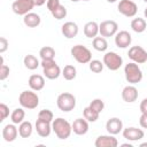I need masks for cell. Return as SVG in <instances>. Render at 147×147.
I'll list each match as a JSON object with an SVG mask.
<instances>
[{
    "label": "cell",
    "mask_w": 147,
    "mask_h": 147,
    "mask_svg": "<svg viewBox=\"0 0 147 147\" xmlns=\"http://www.w3.org/2000/svg\"><path fill=\"white\" fill-rule=\"evenodd\" d=\"M144 136H145V133L141 129L133 127V126L123 129V137L129 141H138V140L142 139Z\"/></svg>",
    "instance_id": "obj_14"
},
{
    "label": "cell",
    "mask_w": 147,
    "mask_h": 147,
    "mask_svg": "<svg viewBox=\"0 0 147 147\" xmlns=\"http://www.w3.org/2000/svg\"><path fill=\"white\" fill-rule=\"evenodd\" d=\"M88 67H90V70L94 74H100L102 70H103V62H101L100 60H91V62L88 63Z\"/></svg>",
    "instance_id": "obj_32"
},
{
    "label": "cell",
    "mask_w": 147,
    "mask_h": 147,
    "mask_svg": "<svg viewBox=\"0 0 147 147\" xmlns=\"http://www.w3.org/2000/svg\"><path fill=\"white\" fill-rule=\"evenodd\" d=\"M84 34L87 38H95L99 34V24L94 21H90L84 25Z\"/></svg>",
    "instance_id": "obj_23"
},
{
    "label": "cell",
    "mask_w": 147,
    "mask_h": 147,
    "mask_svg": "<svg viewBox=\"0 0 147 147\" xmlns=\"http://www.w3.org/2000/svg\"><path fill=\"white\" fill-rule=\"evenodd\" d=\"M145 146H147V142H142V144H140V147H145Z\"/></svg>",
    "instance_id": "obj_44"
},
{
    "label": "cell",
    "mask_w": 147,
    "mask_h": 147,
    "mask_svg": "<svg viewBox=\"0 0 147 147\" xmlns=\"http://www.w3.org/2000/svg\"><path fill=\"white\" fill-rule=\"evenodd\" d=\"M34 129H36L37 133H38L41 138L48 137V136L51 134V132L53 131V130H52V123L46 122V121H42V119H39V118L36 121Z\"/></svg>",
    "instance_id": "obj_19"
},
{
    "label": "cell",
    "mask_w": 147,
    "mask_h": 147,
    "mask_svg": "<svg viewBox=\"0 0 147 147\" xmlns=\"http://www.w3.org/2000/svg\"><path fill=\"white\" fill-rule=\"evenodd\" d=\"M8 46H9V42L8 40L5 38V37H1L0 38V53H5L7 49H8Z\"/></svg>",
    "instance_id": "obj_39"
},
{
    "label": "cell",
    "mask_w": 147,
    "mask_h": 147,
    "mask_svg": "<svg viewBox=\"0 0 147 147\" xmlns=\"http://www.w3.org/2000/svg\"><path fill=\"white\" fill-rule=\"evenodd\" d=\"M52 130L59 139L65 140L70 137V134L72 132V126L67 119H64L62 117H57V118L53 119V122H52Z\"/></svg>",
    "instance_id": "obj_1"
},
{
    "label": "cell",
    "mask_w": 147,
    "mask_h": 147,
    "mask_svg": "<svg viewBox=\"0 0 147 147\" xmlns=\"http://www.w3.org/2000/svg\"><path fill=\"white\" fill-rule=\"evenodd\" d=\"M144 1H145V2H147V0H144Z\"/></svg>",
    "instance_id": "obj_49"
},
{
    "label": "cell",
    "mask_w": 147,
    "mask_h": 147,
    "mask_svg": "<svg viewBox=\"0 0 147 147\" xmlns=\"http://www.w3.org/2000/svg\"><path fill=\"white\" fill-rule=\"evenodd\" d=\"M122 147H132L131 144H122Z\"/></svg>",
    "instance_id": "obj_43"
},
{
    "label": "cell",
    "mask_w": 147,
    "mask_h": 147,
    "mask_svg": "<svg viewBox=\"0 0 147 147\" xmlns=\"http://www.w3.org/2000/svg\"><path fill=\"white\" fill-rule=\"evenodd\" d=\"M127 56L132 62H136L138 64H142L147 62V52L141 46H132L129 48Z\"/></svg>",
    "instance_id": "obj_9"
},
{
    "label": "cell",
    "mask_w": 147,
    "mask_h": 147,
    "mask_svg": "<svg viewBox=\"0 0 147 147\" xmlns=\"http://www.w3.org/2000/svg\"><path fill=\"white\" fill-rule=\"evenodd\" d=\"M23 23L28 28H37L41 23V18L38 14L36 13H28L26 15L23 16Z\"/></svg>",
    "instance_id": "obj_22"
},
{
    "label": "cell",
    "mask_w": 147,
    "mask_h": 147,
    "mask_svg": "<svg viewBox=\"0 0 147 147\" xmlns=\"http://www.w3.org/2000/svg\"><path fill=\"white\" fill-rule=\"evenodd\" d=\"M144 15H145V17H146V18H147V8H146V9H145V11H144Z\"/></svg>",
    "instance_id": "obj_45"
},
{
    "label": "cell",
    "mask_w": 147,
    "mask_h": 147,
    "mask_svg": "<svg viewBox=\"0 0 147 147\" xmlns=\"http://www.w3.org/2000/svg\"><path fill=\"white\" fill-rule=\"evenodd\" d=\"M56 105H57V108L64 113L71 111L76 107V98L74 94L69 92H63L59 94L56 99Z\"/></svg>",
    "instance_id": "obj_4"
},
{
    "label": "cell",
    "mask_w": 147,
    "mask_h": 147,
    "mask_svg": "<svg viewBox=\"0 0 147 147\" xmlns=\"http://www.w3.org/2000/svg\"><path fill=\"white\" fill-rule=\"evenodd\" d=\"M40 65L42 67V74L47 79H56L62 75L59 64L54 60H41Z\"/></svg>",
    "instance_id": "obj_6"
},
{
    "label": "cell",
    "mask_w": 147,
    "mask_h": 147,
    "mask_svg": "<svg viewBox=\"0 0 147 147\" xmlns=\"http://www.w3.org/2000/svg\"><path fill=\"white\" fill-rule=\"evenodd\" d=\"M72 57L80 64H86V63H90L91 60H92V53L91 51L86 47V46H83V45H75L71 51H70Z\"/></svg>",
    "instance_id": "obj_5"
},
{
    "label": "cell",
    "mask_w": 147,
    "mask_h": 147,
    "mask_svg": "<svg viewBox=\"0 0 147 147\" xmlns=\"http://www.w3.org/2000/svg\"><path fill=\"white\" fill-rule=\"evenodd\" d=\"M117 145H118V141L114 137V134L99 136L94 141L95 147H117Z\"/></svg>",
    "instance_id": "obj_12"
},
{
    "label": "cell",
    "mask_w": 147,
    "mask_h": 147,
    "mask_svg": "<svg viewBox=\"0 0 147 147\" xmlns=\"http://www.w3.org/2000/svg\"><path fill=\"white\" fill-rule=\"evenodd\" d=\"M140 111L142 114H147V98H145L141 102H140Z\"/></svg>",
    "instance_id": "obj_41"
},
{
    "label": "cell",
    "mask_w": 147,
    "mask_h": 147,
    "mask_svg": "<svg viewBox=\"0 0 147 147\" xmlns=\"http://www.w3.org/2000/svg\"><path fill=\"white\" fill-rule=\"evenodd\" d=\"M78 31H79L78 25H77L75 22H71V21L65 22V23L62 24V26H61V32H62V34H63L67 39H72V38H75V37L78 34Z\"/></svg>",
    "instance_id": "obj_16"
},
{
    "label": "cell",
    "mask_w": 147,
    "mask_h": 147,
    "mask_svg": "<svg viewBox=\"0 0 147 147\" xmlns=\"http://www.w3.org/2000/svg\"><path fill=\"white\" fill-rule=\"evenodd\" d=\"M117 10L126 17H133L138 13V6L132 0H121L117 5Z\"/></svg>",
    "instance_id": "obj_8"
},
{
    "label": "cell",
    "mask_w": 147,
    "mask_h": 147,
    "mask_svg": "<svg viewBox=\"0 0 147 147\" xmlns=\"http://www.w3.org/2000/svg\"><path fill=\"white\" fill-rule=\"evenodd\" d=\"M107 1H108V2H111V3H113V2H116L117 0H107Z\"/></svg>",
    "instance_id": "obj_46"
},
{
    "label": "cell",
    "mask_w": 147,
    "mask_h": 147,
    "mask_svg": "<svg viewBox=\"0 0 147 147\" xmlns=\"http://www.w3.org/2000/svg\"><path fill=\"white\" fill-rule=\"evenodd\" d=\"M38 118L52 123L53 119H54V115H53L52 110H49V109H41V110L38 113Z\"/></svg>",
    "instance_id": "obj_33"
},
{
    "label": "cell",
    "mask_w": 147,
    "mask_h": 147,
    "mask_svg": "<svg viewBox=\"0 0 147 147\" xmlns=\"http://www.w3.org/2000/svg\"><path fill=\"white\" fill-rule=\"evenodd\" d=\"M70 1H72V2H78V1H82V0H70Z\"/></svg>",
    "instance_id": "obj_47"
},
{
    "label": "cell",
    "mask_w": 147,
    "mask_h": 147,
    "mask_svg": "<svg viewBox=\"0 0 147 147\" xmlns=\"http://www.w3.org/2000/svg\"><path fill=\"white\" fill-rule=\"evenodd\" d=\"M24 117H25V111L22 108H15L13 110V113L10 114V119L14 124H21L23 121H24Z\"/></svg>",
    "instance_id": "obj_28"
},
{
    "label": "cell",
    "mask_w": 147,
    "mask_h": 147,
    "mask_svg": "<svg viewBox=\"0 0 147 147\" xmlns=\"http://www.w3.org/2000/svg\"><path fill=\"white\" fill-rule=\"evenodd\" d=\"M88 106H90L92 109H94L95 111H98L99 114L102 113V110L105 109V102H103V100H101V99H94V100H92Z\"/></svg>",
    "instance_id": "obj_35"
},
{
    "label": "cell",
    "mask_w": 147,
    "mask_h": 147,
    "mask_svg": "<svg viewBox=\"0 0 147 147\" xmlns=\"http://www.w3.org/2000/svg\"><path fill=\"white\" fill-rule=\"evenodd\" d=\"M52 16L55 18V20H63L65 16H67V8L63 6V5H60L54 11L51 13Z\"/></svg>",
    "instance_id": "obj_34"
},
{
    "label": "cell",
    "mask_w": 147,
    "mask_h": 147,
    "mask_svg": "<svg viewBox=\"0 0 147 147\" xmlns=\"http://www.w3.org/2000/svg\"><path fill=\"white\" fill-rule=\"evenodd\" d=\"M15 125L16 124H14V123L7 124L2 129V138H3L5 141L11 142V141H14L17 138V136H18V129Z\"/></svg>",
    "instance_id": "obj_20"
},
{
    "label": "cell",
    "mask_w": 147,
    "mask_h": 147,
    "mask_svg": "<svg viewBox=\"0 0 147 147\" xmlns=\"http://www.w3.org/2000/svg\"><path fill=\"white\" fill-rule=\"evenodd\" d=\"M62 76L64 77L65 80H72V79H75L76 76H77V70H76V68H75L74 65L68 64V65H65V67L63 68V70H62Z\"/></svg>",
    "instance_id": "obj_31"
},
{
    "label": "cell",
    "mask_w": 147,
    "mask_h": 147,
    "mask_svg": "<svg viewBox=\"0 0 147 147\" xmlns=\"http://www.w3.org/2000/svg\"><path fill=\"white\" fill-rule=\"evenodd\" d=\"M28 84H29L31 90H33V91H41L45 87V78L41 75L34 74V75H31L29 77Z\"/></svg>",
    "instance_id": "obj_21"
},
{
    "label": "cell",
    "mask_w": 147,
    "mask_h": 147,
    "mask_svg": "<svg viewBox=\"0 0 147 147\" xmlns=\"http://www.w3.org/2000/svg\"><path fill=\"white\" fill-rule=\"evenodd\" d=\"M146 28H147V24H146L145 18L136 17L131 21V29L137 33H142L146 30Z\"/></svg>",
    "instance_id": "obj_26"
},
{
    "label": "cell",
    "mask_w": 147,
    "mask_h": 147,
    "mask_svg": "<svg viewBox=\"0 0 147 147\" xmlns=\"http://www.w3.org/2000/svg\"><path fill=\"white\" fill-rule=\"evenodd\" d=\"M23 63H24V67L26 69H29V70H36L40 65L39 60L34 55H32V54L25 55L24 59H23Z\"/></svg>",
    "instance_id": "obj_25"
},
{
    "label": "cell",
    "mask_w": 147,
    "mask_h": 147,
    "mask_svg": "<svg viewBox=\"0 0 147 147\" xmlns=\"http://www.w3.org/2000/svg\"><path fill=\"white\" fill-rule=\"evenodd\" d=\"M92 46L98 52H105L108 48V42H107V40H106L105 37H98L96 36L95 38H93Z\"/></svg>",
    "instance_id": "obj_27"
},
{
    "label": "cell",
    "mask_w": 147,
    "mask_h": 147,
    "mask_svg": "<svg viewBox=\"0 0 147 147\" xmlns=\"http://www.w3.org/2000/svg\"><path fill=\"white\" fill-rule=\"evenodd\" d=\"M60 5H61V3H60V0H47V2H46L47 9H48L51 13L54 11Z\"/></svg>",
    "instance_id": "obj_38"
},
{
    "label": "cell",
    "mask_w": 147,
    "mask_h": 147,
    "mask_svg": "<svg viewBox=\"0 0 147 147\" xmlns=\"http://www.w3.org/2000/svg\"><path fill=\"white\" fill-rule=\"evenodd\" d=\"M20 105L25 109H34L39 105V96L36 92L32 91H23L18 96Z\"/></svg>",
    "instance_id": "obj_3"
},
{
    "label": "cell",
    "mask_w": 147,
    "mask_h": 147,
    "mask_svg": "<svg viewBox=\"0 0 147 147\" xmlns=\"http://www.w3.org/2000/svg\"><path fill=\"white\" fill-rule=\"evenodd\" d=\"M124 75H125L126 82L130 84H138L142 79V71L139 68L138 63H136V62H130V63L125 64Z\"/></svg>",
    "instance_id": "obj_2"
},
{
    "label": "cell",
    "mask_w": 147,
    "mask_h": 147,
    "mask_svg": "<svg viewBox=\"0 0 147 147\" xmlns=\"http://www.w3.org/2000/svg\"><path fill=\"white\" fill-rule=\"evenodd\" d=\"M131 42H132V37L127 31L122 30L115 34V44L118 48H126L131 45Z\"/></svg>",
    "instance_id": "obj_13"
},
{
    "label": "cell",
    "mask_w": 147,
    "mask_h": 147,
    "mask_svg": "<svg viewBox=\"0 0 147 147\" xmlns=\"http://www.w3.org/2000/svg\"><path fill=\"white\" fill-rule=\"evenodd\" d=\"M103 64L111 71H116L118 70L122 64H123V59L121 55H118L115 52H107L103 55V60H102Z\"/></svg>",
    "instance_id": "obj_7"
},
{
    "label": "cell",
    "mask_w": 147,
    "mask_h": 147,
    "mask_svg": "<svg viewBox=\"0 0 147 147\" xmlns=\"http://www.w3.org/2000/svg\"><path fill=\"white\" fill-rule=\"evenodd\" d=\"M82 1H88V0H82Z\"/></svg>",
    "instance_id": "obj_48"
},
{
    "label": "cell",
    "mask_w": 147,
    "mask_h": 147,
    "mask_svg": "<svg viewBox=\"0 0 147 147\" xmlns=\"http://www.w3.org/2000/svg\"><path fill=\"white\" fill-rule=\"evenodd\" d=\"M9 72H10V69L7 64L2 63L0 65V80H5L7 79V77L9 76Z\"/></svg>",
    "instance_id": "obj_37"
},
{
    "label": "cell",
    "mask_w": 147,
    "mask_h": 147,
    "mask_svg": "<svg viewBox=\"0 0 147 147\" xmlns=\"http://www.w3.org/2000/svg\"><path fill=\"white\" fill-rule=\"evenodd\" d=\"M9 116V107L5 103H0V122H3Z\"/></svg>",
    "instance_id": "obj_36"
},
{
    "label": "cell",
    "mask_w": 147,
    "mask_h": 147,
    "mask_svg": "<svg viewBox=\"0 0 147 147\" xmlns=\"http://www.w3.org/2000/svg\"><path fill=\"white\" fill-rule=\"evenodd\" d=\"M33 0H15L11 5V9L16 15H26L30 13L34 7Z\"/></svg>",
    "instance_id": "obj_10"
},
{
    "label": "cell",
    "mask_w": 147,
    "mask_h": 147,
    "mask_svg": "<svg viewBox=\"0 0 147 147\" xmlns=\"http://www.w3.org/2000/svg\"><path fill=\"white\" fill-rule=\"evenodd\" d=\"M83 115H84V118H86L88 122L94 123V122L98 121L100 114H99L98 111H95L94 109H92L90 106H87V107L84 108V110H83Z\"/></svg>",
    "instance_id": "obj_30"
},
{
    "label": "cell",
    "mask_w": 147,
    "mask_h": 147,
    "mask_svg": "<svg viewBox=\"0 0 147 147\" xmlns=\"http://www.w3.org/2000/svg\"><path fill=\"white\" fill-rule=\"evenodd\" d=\"M72 132L77 136H84L88 131V121L86 118H76L71 124Z\"/></svg>",
    "instance_id": "obj_17"
},
{
    "label": "cell",
    "mask_w": 147,
    "mask_h": 147,
    "mask_svg": "<svg viewBox=\"0 0 147 147\" xmlns=\"http://www.w3.org/2000/svg\"><path fill=\"white\" fill-rule=\"evenodd\" d=\"M106 130L109 134H118L123 131V122L118 117H111L106 123Z\"/></svg>",
    "instance_id": "obj_15"
},
{
    "label": "cell",
    "mask_w": 147,
    "mask_h": 147,
    "mask_svg": "<svg viewBox=\"0 0 147 147\" xmlns=\"http://www.w3.org/2000/svg\"><path fill=\"white\" fill-rule=\"evenodd\" d=\"M33 2H34V5H36V6L40 7V6L45 5V3L47 2V0H33Z\"/></svg>",
    "instance_id": "obj_42"
},
{
    "label": "cell",
    "mask_w": 147,
    "mask_h": 147,
    "mask_svg": "<svg viewBox=\"0 0 147 147\" xmlns=\"http://www.w3.org/2000/svg\"><path fill=\"white\" fill-rule=\"evenodd\" d=\"M117 30H118V24L113 20H106L99 24V33L101 37L105 38L115 36L117 33Z\"/></svg>",
    "instance_id": "obj_11"
},
{
    "label": "cell",
    "mask_w": 147,
    "mask_h": 147,
    "mask_svg": "<svg viewBox=\"0 0 147 147\" xmlns=\"http://www.w3.org/2000/svg\"><path fill=\"white\" fill-rule=\"evenodd\" d=\"M39 56L41 57V60H54L55 49L51 46H44L39 51Z\"/></svg>",
    "instance_id": "obj_29"
},
{
    "label": "cell",
    "mask_w": 147,
    "mask_h": 147,
    "mask_svg": "<svg viewBox=\"0 0 147 147\" xmlns=\"http://www.w3.org/2000/svg\"><path fill=\"white\" fill-rule=\"evenodd\" d=\"M139 124L142 129H147V114H142L140 115V118H139Z\"/></svg>",
    "instance_id": "obj_40"
},
{
    "label": "cell",
    "mask_w": 147,
    "mask_h": 147,
    "mask_svg": "<svg viewBox=\"0 0 147 147\" xmlns=\"http://www.w3.org/2000/svg\"><path fill=\"white\" fill-rule=\"evenodd\" d=\"M138 95H139L138 90L133 85H127L122 90V99L127 103H132L137 101Z\"/></svg>",
    "instance_id": "obj_18"
},
{
    "label": "cell",
    "mask_w": 147,
    "mask_h": 147,
    "mask_svg": "<svg viewBox=\"0 0 147 147\" xmlns=\"http://www.w3.org/2000/svg\"><path fill=\"white\" fill-rule=\"evenodd\" d=\"M32 131H33V126L32 123L29 121H23L18 125V134L22 138H29L32 134Z\"/></svg>",
    "instance_id": "obj_24"
}]
</instances>
